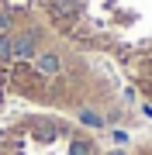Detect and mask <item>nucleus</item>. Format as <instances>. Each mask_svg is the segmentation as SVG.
I'll list each match as a JSON object with an SVG mask.
<instances>
[]
</instances>
